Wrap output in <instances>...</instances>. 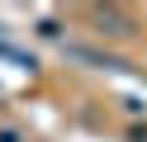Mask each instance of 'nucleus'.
I'll return each instance as SVG.
<instances>
[{"instance_id":"nucleus-1","label":"nucleus","mask_w":147,"mask_h":142,"mask_svg":"<svg viewBox=\"0 0 147 142\" xmlns=\"http://www.w3.org/2000/svg\"><path fill=\"white\" fill-rule=\"evenodd\" d=\"M100 33H114V38H123V33H133V28H128V19H119V14H105V9H100Z\"/></svg>"}]
</instances>
